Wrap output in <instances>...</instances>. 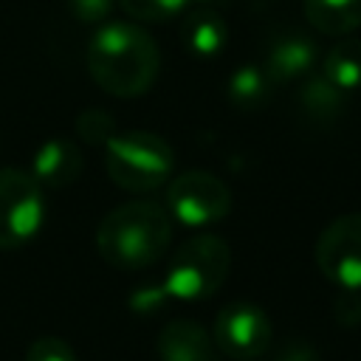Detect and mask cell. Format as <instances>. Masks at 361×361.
<instances>
[{"instance_id": "cell-1", "label": "cell", "mask_w": 361, "mask_h": 361, "mask_svg": "<svg viewBox=\"0 0 361 361\" xmlns=\"http://www.w3.org/2000/svg\"><path fill=\"white\" fill-rule=\"evenodd\" d=\"M85 65L90 79L104 93L133 99L155 85L161 71V51L141 25L107 23L90 37L85 48Z\"/></svg>"}, {"instance_id": "cell-2", "label": "cell", "mask_w": 361, "mask_h": 361, "mask_svg": "<svg viewBox=\"0 0 361 361\" xmlns=\"http://www.w3.org/2000/svg\"><path fill=\"white\" fill-rule=\"evenodd\" d=\"M172 240V217L152 200H130L116 206L96 228L102 259L121 271H141L164 257Z\"/></svg>"}, {"instance_id": "cell-3", "label": "cell", "mask_w": 361, "mask_h": 361, "mask_svg": "<svg viewBox=\"0 0 361 361\" xmlns=\"http://www.w3.org/2000/svg\"><path fill=\"white\" fill-rule=\"evenodd\" d=\"M104 169L110 180L127 192L161 189L172 175V147L158 133L127 130L116 133L104 147Z\"/></svg>"}, {"instance_id": "cell-4", "label": "cell", "mask_w": 361, "mask_h": 361, "mask_svg": "<svg viewBox=\"0 0 361 361\" xmlns=\"http://www.w3.org/2000/svg\"><path fill=\"white\" fill-rule=\"evenodd\" d=\"M231 268V248L217 234L189 237L169 259L164 290L178 302H200L220 290Z\"/></svg>"}, {"instance_id": "cell-5", "label": "cell", "mask_w": 361, "mask_h": 361, "mask_svg": "<svg viewBox=\"0 0 361 361\" xmlns=\"http://www.w3.org/2000/svg\"><path fill=\"white\" fill-rule=\"evenodd\" d=\"M45 220V189L31 172L0 169V248H20L37 237Z\"/></svg>"}, {"instance_id": "cell-6", "label": "cell", "mask_w": 361, "mask_h": 361, "mask_svg": "<svg viewBox=\"0 0 361 361\" xmlns=\"http://www.w3.org/2000/svg\"><path fill=\"white\" fill-rule=\"evenodd\" d=\"M231 209V189L212 172L189 169L169 180L166 212L189 228H206L220 223Z\"/></svg>"}, {"instance_id": "cell-7", "label": "cell", "mask_w": 361, "mask_h": 361, "mask_svg": "<svg viewBox=\"0 0 361 361\" xmlns=\"http://www.w3.org/2000/svg\"><path fill=\"white\" fill-rule=\"evenodd\" d=\"M214 347L234 361H254L268 353L274 330L268 313L254 302H231L217 310Z\"/></svg>"}, {"instance_id": "cell-8", "label": "cell", "mask_w": 361, "mask_h": 361, "mask_svg": "<svg viewBox=\"0 0 361 361\" xmlns=\"http://www.w3.org/2000/svg\"><path fill=\"white\" fill-rule=\"evenodd\" d=\"M313 254L324 279L341 290H361V212L327 223Z\"/></svg>"}, {"instance_id": "cell-9", "label": "cell", "mask_w": 361, "mask_h": 361, "mask_svg": "<svg viewBox=\"0 0 361 361\" xmlns=\"http://www.w3.org/2000/svg\"><path fill=\"white\" fill-rule=\"evenodd\" d=\"M319 62V48L305 34H285L274 39V45L265 54L262 71L274 85H288L296 79H307Z\"/></svg>"}, {"instance_id": "cell-10", "label": "cell", "mask_w": 361, "mask_h": 361, "mask_svg": "<svg viewBox=\"0 0 361 361\" xmlns=\"http://www.w3.org/2000/svg\"><path fill=\"white\" fill-rule=\"evenodd\" d=\"M85 158L68 138H48L31 155V175L42 189H65L82 175Z\"/></svg>"}, {"instance_id": "cell-11", "label": "cell", "mask_w": 361, "mask_h": 361, "mask_svg": "<svg viewBox=\"0 0 361 361\" xmlns=\"http://www.w3.org/2000/svg\"><path fill=\"white\" fill-rule=\"evenodd\" d=\"M161 361H217L212 333L192 319H175L158 333Z\"/></svg>"}, {"instance_id": "cell-12", "label": "cell", "mask_w": 361, "mask_h": 361, "mask_svg": "<svg viewBox=\"0 0 361 361\" xmlns=\"http://www.w3.org/2000/svg\"><path fill=\"white\" fill-rule=\"evenodd\" d=\"M183 48L197 59H214L223 54L228 42V25L214 8H197L189 11L180 28Z\"/></svg>"}, {"instance_id": "cell-13", "label": "cell", "mask_w": 361, "mask_h": 361, "mask_svg": "<svg viewBox=\"0 0 361 361\" xmlns=\"http://www.w3.org/2000/svg\"><path fill=\"white\" fill-rule=\"evenodd\" d=\"M305 20L327 37H347L361 28V0H305Z\"/></svg>"}, {"instance_id": "cell-14", "label": "cell", "mask_w": 361, "mask_h": 361, "mask_svg": "<svg viewBox=\"0 0 361 361\" xmlns=\"http://www.w3.org/2000/svg\"><path fill=\"white\" fill-rule=\"evenodd\" d=\"M322 76L338 90L350 93L361 87V39L344 37L322 56Z\"/></svg>"}, {"instance_id": "cell-15", "label": "cell", "mask_w": 361, "mask_h": 361, "mask_svg": "<svg viewBox=\"0 0 361 361\" xmlns=\"http://www.w3.org/2000/svg\"><path fill=\"white\" fill-rule=\"evenodd\" d=\"M228 102L240 110H259L271 102L274 93V82L268 79V73L259 65H240L237 71H231L228 85H226Z\"/></svg>"}, {"instance_id": "cell-16", "label": "cell", "mask_w": 361, "mask_h": 361, "mask_svg": "<svg viewBox=\"0 0 361 361\" xmlns=\"http://www.w3.org/2000/svg\"><path fill=\"white\" fill-rule=\"evenodd\" d=\"M299 99H302L305 113H307L310 118H316V121H333V118L344 110V90H338V87H336L333 82H327L322 73H319V76H313V73L307 76V82H305Z\"/></svg>"}, {"instance_id": "cell-17", "label": "cell", "mask_w": 361, "mask_h": 361, "mask_svg": "<svg viewBox=\"0 0 361 361\" xmlns=\"http://www.w3.org/2000/svg\"><path fill=\"white\" fill-rule=\"evenodd\" d=\"M124 14L141 23H164L186 11L192 0H118Z\"/></svg>"}, {"instance_id": "cell-18", "label": "cell", "mask_w": 361, "mask_h": 361, "mask_svg": "<svg viewBox=\"0 0 361 361\" xmlns=\"http://www.w3.org/2000/svg\"><path fill=\"white\" fill-rule=\"evenodd\" d=\"M76 133L85 144L90 147H104L113 135H116V121L107 110H99V107H90L85 113H79L76 118Z\"/></svg>"}, {"instance_id": "cell-19", "label": "cell", "mask_w": 361, "mask_h": 361, "mask_svg": "<svg viewBox=\"0 0 361 361\" xmlns=\"http://www.w3.org/2000/svg\"><path fill=\"white\" fill-rule=\"evenodd\" d=\"M25 361H79V358L68 341H62L56 336H42L28 347Z\"/></svg>"}, {"instance_id": "cell-20", "label": "cell", "mask_w": 361, "mask_h": 361, "mask_svg": "<svg viewBox=\"0 0 361 361\" xmlns=\"http://www.w3.org/2000/svg\"><path fill=\"white\" fill-rule=\"evenodd\" d=\"M65 6L79 23H102L113 11V0H65Z\"/></svg>"}, {"instance_id": "cell-21", "label": "cell", "mask_w": 361, "mask_h": 361, "mask_svg": "<svg viewBox=\"0 0 361 361\" xmlns=\"http://www.w3.org/2000/svg\"><path fill=\"white\" fill-rule=\"evenodd\" d=\"M166 299H169V296H166L164 285H149V288H138V290L130 296V307H133L135 313H152V310H158Z\"/></svg>"}, {"instance_id": "cell-22", "label": "cell", "mask_w": 361, "mask_h": 361, "mask_svg": "<svg viewBox=\"0 0 361 361\" xmlns=\"http://www.w3.org/2000/svg\"><path fill=\"white\" fill-rule=\"evenodd\" d=\"M274 361H322V358H319V353L310 344H305V341H288L274 355Z\"/></svg>"}]
</instances>
